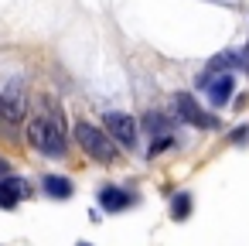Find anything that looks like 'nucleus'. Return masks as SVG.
Listing matches in <instances>:
<instances>
[{
    "instance_id": "obj_1",
    "label": "nucleus",
    "mask_w": 249,
    "mask_h": 246,
    "mask_svg": "<svg viewBox=\"0 0 249 246\" xmlns=\"http://www.w3.org/2000/svg\"><path fill=\"white\" fill-rule=\"evenodd\" d=\"M28 144L35 147V151H41V154H48V157H62L65 154V140H62V123H58V116H45V120H31V127H28Z\"/></svg>"
},
{
    "instance_id": "obj_12",
    "label": "nucleus",
    "mask_w": 249,
    "mask_h": 246,
    "mask_svg": "<svg viewBox=\"0 0 249 246\" xmlns=\"http://www.w3.org/2000/svg\"><path fill=\"white\" fill-rule=\"evenodd\" d=\"M191 205H195V202H191V191H178L174 202H171V219H174V222H184V219L191 215Z\"/></svg>"
},
{
    "instance_id": "obj_7",
    "label": "nucleus",
    "mask_w": 249,
    "mask_h": 246,
    "mask_svg": "<svg viewBox=\"0 0 249 246\" xmlns=\"http://www.w3.org/2000/svg\"><path fill=\"white\" fill-rule=\"evenodd\" d=\"M0 96H4V116H7L11 123L24 116V82H21V79H11Z\"/></svg>"
},
{
    "instance_id": "obj_5",
    "label": "nucleus",
    "mask_w": 249,
    "mask_h": 246,
    "mask_svg": "<svg viewBox=\"0 0 249 246\" xmlns=\"http://www.w3.org/2000/svg\"><path fill=\"white\" fill-rule=\"evenodd\" d=\"M106 130H109L120 144H126V147H137V140H140V127H137V120L126 116V113H106Z\"/></svg>"
},
{
    "instance_id": "obj_10",
    "label": "nucleus",
    "mask_w": 249,
    "mask_h": 246,
    "mask_svg": "<svg viewBox=\"0 0 249 246\" xmlns=\"http://www.w3.org/2000/svg\"><path fill=\"white\" fill-rule=\"evenodd\" d=\"M232 69H246V48L242 52H218L208 62V72H232Z\"/></svg>"
},
{
    "instance_id": "obj_8",
    "label": "nucleus",
    "mask_w": 249,
    "mask_h": 246,
    "mask_svg": "<svg viewBox=\"0 0 249 246\" xmlns=\"http://www.w3.org/2000/svg\"><path fill=\"white\" fill-rule=\"evenodd\" d=\"M28 181L18 178V174H7V178H0V208H14L21 198H28Z\"/></svg>"
},
{
    "instance_id": "obj_16",
    "label": "nucleus",
    "mask_w": 249,
    "mask_h": 246,
    "mask_svg": "<svg viewBox=\"0 0 249 246\" xmlns=\"http://www.w3.org/2000/svg\"><path fill=\"white\" fill-rule=\"evenodd\" d=\"M79 246H89V243H79Z\"/></svg>"
},
{
    "instance_id": "obj_4",
    "label": "nucleus",
    "mask_w": 249,
    "mask_h": 246,
    "mask_svg": "<svg viewBox=\"0 0 249 246\" xmlns=\"http://www.w3.org/2000/svg\"><path fill=\"white\" fill-rule=\"evenodd\" d=\"M198 86L208 93L212 106H225L229 96H232V89H235V79H232V72H212V76H201Z\"/></svg>"
},
{
    "instance_id": "obj_9",
    "label": "nucleus",
    "mask_w": 249,
    "mask_h": 246,
    "mask_svg": "<svg viewBox=\"0 0 249 246\" xmlns=\"http://www.w3.org/2000/svg\"><path fill=\"white\" fill-rule=\"evenodd\" d=\"M99 205L106 212H123V208L133 205V195L123 191V188H99Z\"/></svg>"
},
{
    "instance_id": "obj_15",
    "label": "nucleus",
    "mask_w": 249,
    "mask_h": 246,
    "mask_svg": "<svg viewBox=\"0 0 249 246\" xmlns=\"http://www.w3.org/2000/svg\"><path fill=\"white\" fill-rule=\"evenodd\" d=\"M0 113H4V96H0Z\"/></svg>"
},
{
    "instance_id": "obj_14",
    "label": "nucleus",
    "mask_w": 249,
    "mask_h": 246,
    "mask_svg": "<svg viewBox=\"0 0 249 246\" xmlns=\"http://www.w3.org/2000/svg\"><path fill=\"white\" fill-rule=\"evenodd\" d=\"M246 69H249V45H246Z\"/></svg>"
},
{
    "instance_id": "obj_6",
    "label": "nucleus",
    "mask_w": 249,
    "mask_h": 246,
    "mask_svg": "<svg viewBox=\"0 0 249 246\" xmlns=\"http://www.w3.org/2000/svg\"><path fill=\"white\" fill-rule=\"evenodd\" d=\"M143 130L154 137L150 157H154V154H160L164 147H171V137H174V130H171V123H167L164 116H157V113H147V116H143Z\"/></svg>"
},
{
    "instance_id": "obj_2",
    "label": "nucleus",
    "mask_w": 249,
    "mask_h": 246,
    "mask_svg": "<svg viewBox=\"0 0 249 246\" xmlns=\"http://www.w3.org/2000/svg\"><path fill=\"white\" fill-rule=\"evenodd\" d=\"M75 140H79V147L92 157V161H103V164H113L116 161V147H113V140L103 133V130H96L92 123H86V120H79L75 123Z\"/></svg>"
},
{
    "instance_id": "obj_13",
    "label": "nucleus",
    "mask_w": 249,
    "mask_h": 246,
    "mask_svg": "<svg viewBox=\"0 0 249 246\" xmlns=\"http://www.w3.org/2000/svg\"><path fill=\"white\" fill-rule=\"evenodd\" d=\"M11 174V164H7V157H0V178H7Z\"/></svg>"
},
{
    "instance_id": "obj_3",
    "label": "nucleus",
    "mask_w": 249,
    "mask_h": 246,
    "mask_svg": "<svg viewBox=\"0 0 249 246\" xmlns=\"http://www.w3.org/2000/svg\"><path fill=\"white\" fill-rule=\"evenodd\" d=\"M174 106H178L181 120H188L191 127H198V130H218V116H215V113H205L188 93H178V96H174Z\"/></svg>"
},
{
    "instance_id": "obj_11",
    "label": "nucleus",
    "mask_w": 249,
    "mask_h": 246,
    "mask_svg": "<svg viewBox=\"0 0 249 246\" xmlns=\"http://www.w3.org/2000/svg\"><path fill=\"white\" fill-rule=\"evenodd\" d=\"M41 188H45L48 198H58V202H65V198L72 195V181H69V178H58V174H48V178L41 181Z\"/></svg>"
}]
</instances>
